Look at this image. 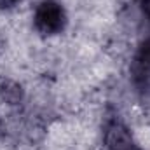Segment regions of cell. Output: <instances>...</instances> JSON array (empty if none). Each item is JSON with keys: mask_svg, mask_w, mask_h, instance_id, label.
I'll list each match as a JSON object with an SVG mask.
<instances>
[{"mask_svg": "<svg viewBox=\"0 0 150 150\" xmlns=\"http://www.w3.org/2000/svg\"><path fill=\"white\" fill-rule=\"evenodd\" d=\"M33 26L45 37L61 33L67 26V12L63 5L56 0H42L33 14Z\"/></svg>", "mask_w": 150, "mask_h": 150, "instance_id": "cell-1", "label": "cell"}, {"mask_svg": "<svg viewBox=\"0 0 150 150\" xmlns=\"http://www.w3.org/2000/svg\"><path fill=\"white\" fill-rule=\"evenodd\" d=\"M103 150H142L129 127L119 119L108 117L103 126Z\"/></svg>", "mask_w": 150, "mask_h": 150, "instance_id": "cell-2", "label": "cell"}, {"mask_svg": "<svg viewBox=\"0 0 150 150\" xmlns=\"http://www.w3.org/2000/svg\"><path fill=\"white\" fill-rule=\"evenodd\" d=\"M131 74L134 79V84L140 89L150 87V37H147L140 44V47L133 58Z\"/></svg>", "mask_w": 150, "mask_h": 150, "instance_id": "cell-3", "label": "cell"}, {"mask_svg": "<svg viewBox=\"0 0 150 150\" xmlns=\"http://www.w3.org/2000/svg\"><path fill=\"white\" fill-rule=\"evenodd\" d=\"M0 98L5 100V101L11 103V105H16V103H19L21 98H23V89H21L19 84L11 82V80H5V82L0 84Z\"/></svg>", "mask_w": 150, "mask_h": 150, "instance_id": "cell-4", "label": "cell"}, {"mask_svg": "<svg viewBox=\"0 0 150 150\" xmlns=\"http://www.w3.org/2000/svg\"><path fill=\"white\" fill-rule=\"evenodd\" d=\"M140 9H142L143 16L150 21V0H140Z\"/></svg>", "mask_w": 150, "mask_h": 150, "instance_id": "cell-5", "label": "cell"}, {"mask_svg": "<svg viewBox=\"0 0 150 150\" xmlns=\"http://www.w3.org/2000/svg\"><path fill=\"white\" fill-rule=\"evenodd\" d=\"M19 0H0V9H11L18 4Z\"/></svg>", "mask_w": 150, "mask_h": 150, "instance_id": "cell-6", "label": "cell"}]
</instances>
